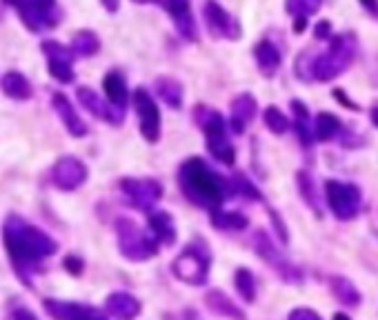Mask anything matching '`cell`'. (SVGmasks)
Returning <instances> with one entry per match:
<instances>
[{
    "label": "cell",
    "mask_w": 378,
    "mask_h": 320,
    "mask_svg": "<svg viewBox=\"0 0 378 320\" xmlns=\"http://www.w3.org/2000/svg\"><path fill=\"white\" fill-rule=\"evenodd\" d=\"M5 245L16 269L23 274V269L38 265L43 258L56 254V241L47 236L38 227L25 223L21 216H9L5 221Z\"/></svg>",
    "instance_id": "6da1fadb"
},
{
    "label": "cell",
    "mask_w": 378,
    "mask_h": 320,
    "mask_svg": "<svg viewBox=\"0 0 378 320\" xmlns=\"http://www.w3.org/2000/svg\"><path fill=\"white\" fill-rule=\"evenodd\" d=\"M180 187L191 203L213 211L223 205L227 182L205 160L189 158L180 167Z\"/></svg>",
    "instance_id": "7a4b0ae2"
},
{
    "label": "cell",
    "mask_w": 378,
    "mask_h": 320,
    "mask_svg": "<svg viewBox=\"0 0 378 320\" xmlns=\"http://www.w3.org/2000/svg\"><path fill=\"white\" fill-rule=\"evenodd\" d=\"M356 49L358 45L354 33H334V38L330 40V49L309 62V78H316L321 82L334 80L354 62Z\"/></svg>",
    "instance_id": "3957f363"
},
{
    "label": "cell",
    "mask_w": 378,
    "mask_h": 320,
    "mask_svg": "<svg viewBox=\"0 0 378 320\" xmlns=\"http://www.w3.org/2000/svg\"><path fill=\"white\" fill-rule=\"evenodd\" d=\"M194 118H196V123L201 125V129L205 131L209 154L225 165H232L236 158V151L227 140V127H225L223 116L205 105H199L194 111Z\"/></svg>",
    "instance_id": "277c9868"
},
{
    "label": "cell",
    "mask_w": 378,
    "mask_h": 320,
    "mask_svg": "<svg viewBox=\"0 0 378 320\" xmlns=\"http://www.w3.org/2000/svg\"><path fill=\"white\" fill-rule=\"evenodd\" d=\"M116 231H118V247L121 254L129 260H150L152 256H156L160 241L152 233H145L134 221L129 218H121L116 223Z\"/></svg>",
    "instance_id": "5b68a950"
},
{
    "label": "cell",
    "mask_w": 378,
    "mask_h": 320,
    "mask_svg": "<svg viewBox=\"0 0 378 320\" xmlns=\"http://www.w3.org/2000/svg\"><path fill=\"white\" fill-rule=\"evenodd\" d=\"M209 265H211V254L203 241H196L183 249L174 265L172 272L178 280L187 285H205L209 276Z\"/></svg>",
    "instance_id": "8992f818"
},
{
    "label": "cell",
    "mask_w": 378,
    "mask_h": 320,
    "mask_svg": "<svg viewBox=\"0 0 378 320\" xmlns=\"http://www.w3.org/2000/svg\"><path fill=\"white\" fill-rule=\"evenodd\" d=\"M13 9H18L23 23L31 31H40L45 27H54L58 23V7L56 0H5Z\"/></svg>",
    "instance_id": "52a82bcc"
},
{
    "label": "cell",
    "mask_w": 378,
    "mask_h": 320,
    "mask_svg": "<svg viewBox=\"0 0 378 320\" xmlns=\"http://www.w3.org/2000/svg\"><path fill=\"white\" fill-rule=\"evenodd\" d=\"M325 198L332 211L340 221H352L360 211V192L356 184L340 182V180H327L325 182Z\"/></svg>",
    "instance_id": "ba28073f"
},
{
    "label": "cell",
    "mask_w": 378,
    "mask_h": 320,
    "mask_svg": "<svg viewBox=\"0 0 378 320\" xmlns=\"http://www.w3.org/2000/svg\"><path fill=\"white\" fill-rule=\"evenodd\" d=\"M252 243H254V247H256V254H258L262 260H265V263H269V267H274L276 274L281 276L285 282H301V278H303L301 272L281 254V251L274 247V243L269 241V236H267L265 231H262V229L254 231Z\"/></svg>",
    "instance_id": "9c48e42d"
},
{
    "label": "cell",
    "mask_w": 378,
    "mask_h": 320,
    "mask_svg": "<svg viewBox=\"0 0 378 320\" xmlns=\"http://www.w3.org/2000/svg\"><path fill=\"white\" fill-rule=\"evenodd\" d=\"M203 18L213 38H225V40H238L243 36L240 23L232 13L225 11L216 0H207L203 7Z\"/></svg>",
    "instance_id": "30bf717a"
},
{
    "label": "cell",
    "mask_w": 378,
    "mask_h": 320,
    "mask_svg": "<svg viewBox=\"0 0 378 320\" xmlns=\"http://www.w3.org/2000/svg\"><path fill=\"white\" fill-rule=\"evenodd\" d=\"M134 107L140 121V133L145 136V140L150 143H158L160 138V111L154 103V98L150 96L147 89H136L134 92Z\"/></svg>",
    "instance_id": "8fae6325"
},
{
    "label": "cell",
    "mask_w": 378,
    "mask_h": 320,
    "mask_svg": "<svg viewBox=\"0 0 378 320\" xmlns=\"http://www.w3.org/2000/svg\"><path fill=\"white\" fill-rule=\"evenodd\" d=\"M121 189L129 198V203L138 209H152L158 203V198L162 196L160 182L154 178H143V180L125 178V180H121Z\"/></svg>",
    "instance_id": "7c38bea8"
},
{
    "label": "cell",
    "mask_w": 378,
    "mask_h": 320,
    "mask_svg": "<svg viewBox=\"0 0 378 320\" xmlns=\"http://www.w3.org/2000/svg\"><path fill=\"white\" fill-rule=\"evenodd\" d=\"M43 52L49 62V72L60 82H72L74 80V49L65 47L60 43L47 40L43 43Z\"/></svg>",
    "instance_id": "4fadbf2b"
},
{
    "label": "cell",
    "mask_w": 378,
    "mask_h": 320,
    "mask_svg": "<svg viewBox=\"0 0 378 320\" xmlns=\"http://www.w3.org/2000/svg\"><path fill=\"white\" fill-rule=\"evenodd\" d=\"M52 180L58 189L72 192L87 180V167L74 156H62L52 170Z\"/></svg>",
    "instance_id": "5bb4252c"
},
{
    "label": "cell",
    "mask_w": 378,
    "mask_h": 320,
    "mask_svg": "<svg viewBox=\"0 0 378 320\" xmlns=\"http://www.w3.org/2000/svg\"><path fill=\"white\" fill-rule=\"evenodd\" d=\"M160 7L172 16V21L176 25L178 33L185 40H196V38H199V29H196V23H194L189 0H162Z\"/></svg>",
    "instance_id": "9a60e30c"
},
{
    "label": "cell",
    "mask_w": 378,
    "mask_h": 320,
    "mask_svg": "<svg viewBox=\"0 0 378 320\" xmlns=\"http://www.w3.org/2000/svg\"><path fill=\"white\" fill-rule=\"evenodd\" d=\"M78 100H80V105H83L89 114H94L96 118H103V121L113 123V125L123 123V109L116 107V105H111V103H105V100L98 96L94 89L80 87L78 89Z\"/></svg>",
    "instance_id": "2e32d148"
},
{
    "label": "cell",
    "mask_w": 378,
    "mask_h": 320,
    "mask_svg": "<svg viewBox=\"0 0 378 320\" xmlns=\"http://www.w3.org/2000/svg\"><path fill=\"white\" fill-rule=\"evenodd\" d=\"M45 311L52 318H60V320H83V318H103V311H98L94 307H85L78 305V302H62V300H54L47 298L43 300Z\"/></svg>",
    "instance_id": "e0dca14e"
},
{
    "label": "cell",
    "mask_w": 378,
    "mask_h": 320,
    "mask_svg": "<svg viewBox=\"0 0 378 320\" xmlns=\"http://www.w3.org/2000/svg\"><path fill=\"white\" fill-rule=\"evenodd\" d=\"M52 105H54V109H56V114L60 116L62 125L67 127V131L72 133V136H76V138L85 136L87 127H85L83 121H80V116H78L76 109L72 107V103L67 100V96H65V94H56L54 100H52Z\"/></svg>",
    "instance_id": "ac0fdd59"
},
{
    "label": "cell",
    "mask_w": 378,
    "mask_h": 320,
    "mask_svg": "<svg viewBox=\"0 0 378 320\" xmlns=\"http://www.w3.org/2000/svg\"><path fill=\"white\" fill-rule=\"evenodd\" d=\"M256 116V98L252 94H240L232 100V129L234 133H243L250 121Z\"/></svg>",
    "instance_id": "d6986e66"
},
{
    "label": "cell",
    "mask_w": 378,
    "mask_h": 320,
    "mask_svg": "<svg viewBox=\"0 0 378 320\" xmlns=\"http://www.w3.org/2000/svg\"><path fill=\"white\" fill-rule=\"evenodd\" d=\"M105 307H107V314L116 316V318H136L140 314V302L125 292H116V294L107 296Z\"/></svg>",
    "instance_id": "ffe728a7"
},
{
    "label": "cell",
    "mask_w": 378,
    "mask_h": 320,
    "mask_svg": "<svg viewBox=\"0 0 378 320\" xmlns=\"http://www.w3.org/2000/svg\"><path fill=\"white\" fill-rule=\"evenodd\" d=\"M254 58L258 70L265 76H274L278 72V67H281V54H278V49L269 40H260L254 47Z\"/></svg>",
    "instance_id": "44dd1931"
},
{
    "label": "cell",
    "mask_w": 378,
    "mask_h": 320,
    "mask_svg": "<svg viewBox=\"0 0 378 320\" xmlns=\"http://www.w3.org/2000/svg\"><path fill=\"white\" fill-rule=\"evenodd\" d=\"M150 229L162 245H172L176 241V225L167 211H150Z\"/></svg>",
    "instance_id": "7402d4cb"
},
{
    "label": "cell",
    "mask_w": 378,
    "mask_h": 320,
    "mask_svg": "<svg viewBox=\"0 0 378 320\" xmlns=\"http://www.w3.org/2000/svg\"><path fill=\"white\" fill-rule=\"evenodd\" d=\"M285 9L296 21V31H303L309 16H314L321 9V0H287Z\"/></svg>",
    "instance_id": "603a6c76"
},
{
    "label": "cell",
    "mask_w": 378,
    "mask_h": 320,
    "mask_svg": "<svg viewBox=\"0 0 378 320\" xmlns=\"http://www.w3.org/2000/svg\"><path fill=\"white\" fill-rule=\"evenodd\" d=\"M103 87H105V94L109 98L111 105L116 107H125L127 103V85H125V78L118 74V72H109L103 80Z\"/></svg>",
    "instance_id": "cb8c5ba5"
},
{
    "label": "cell",
    "mask_w": 378,
    "mask_h": 320,
    "mask_svg": "<svg viewBox=\"0 0 378 320\" xmlns=\"http://www.w3.org/2000/svg\"><path fill=\"white\" fill-rule=\"evenodd\" d=\"M3 92L9 98H13V100H27V98H31V85H29V80L21 72H9L3 78Z\"/></svg>",
    "instance_id": "d4e9b609"
},
{
    "label": "cell",
    "mask_w": 378,
    "mask_h": 320,
    "mask_svg": "<svg viewBox=\"0 0 378 320\" xmlns=\"http://www.w3.org/2000/svg\"><path fill=\"white\" fill-rule=\"evenodd\" d=\"M330 287H332L334 296L343 302V305H348V307L360 305V294H358V289L354 287V285H352L348 278L332 276V278H330Z\"/></svg>",
    "instance_id": "484cf974"
},
{
    "label": "cell",
    "mask_w": 378,
    "mask_h": 320,
    "mask_svg": "<svg viewBox=\"0 0 378 320\" xmlns=\"http://www.w3.org/2000/svg\"><path fill=\"white\" fill-rule=\"evenodd\" d=\"M158 96L162 98V103H167L169 107L178 109L183 105V85L174 78H158L156 80Z\"/></svg>",
    "instance_id": "4316f807"
},
{
    "label": "cell",
    "mask_w": 378,
    "mask_h": 320,
    "mask_svg": "<svg viewBox=\"0 0 378 320\" xmlns=\"http://www.w3.org/2000/svg\"><path fill=\"white\" fill-rule=\"evenodd\" d=\"M205 302H207V307L211 311H216V314H223V316H236V318H245V311H240L232 300H229L223 292H209L205 296Z\"/></svg>",
    "instance_id": "83f0119b"
},
{
    "label": "cell",
    "mask_w": 378,
    "mask_h": 320,
    "mask_svg": "<svg viewBox=\"0 0 378 320\" xmlns=\"http://www.w3.org/2000/svg\"><path fill=\"white\" fill-rule=\"evenodd\" d=\"M211 225H216L218 229L240 231V229H245L250 225V221L240 211H218V209H213L211 211Z\"/></svg>",
    "instance_id": "f1b7e54d"
},
{
    "label": "cell",
    "mask_w": 378,
    "mask_h": 320,
    "mask_svg": "<svg viewBox=\"0 0 378 320\" xmlns=\"http://www.w3.org/2000/svg\"><path fill=\"white\" fill-rule=\"evenodd\" d=\"M314 129H316V136H318L321 140H332V138H336L338 133L343 131V125H340V121H338L334 114L323 111V114L316 116Z\"/></svg>",
    "instance_id": "f546056e"
},
{
    "label": "cell",
    "mask_w": 378,
    "mask_h": 320,
    "mask_svg": "<svg viewBox=\"0 0 378 320\" xmlns=\"http://www.w3.org/2000/svg\"><path fill=\"white\" fill-rule=\"evenodd\" d=\"M72 49L76 56H94L98 49H101V40L94 31H78L74 40H72Z\"/></svg>",
    "instance_id": "4dcf8cb0"
},
{
    "label": "cell",
    "mask_w": 378,
    "mask_h": 320,
    "mask_svg": "<svg viewBox=\"0 0 378 320\" xmlns=\"http://www.w3.org/2000/svg\"><path fill=\"white\" fill-rule=\"evenodd\" d=\"M291 111L296 116V129L305 147H311V125H309V111L301 100H291Z\"/></svg>",
    "instance_id": "1f68e13d"
},
{
    "label": "cell",
    "mask_w": 378,
    "mask_h": 320,
    "mask_svg": "<svg viewBox=\"0 0 378 320\" xmlns=\"http://www.w3.org/2000/svg\"><path fill=\"white\" fill-rule=\"evenodd\" d=\"M234 280H236V289L243 296V300L254 302L256 300V280H254L250 269L240 267L238 272H236V276H234Z\"/></svg>",
    "instance_id": "d6a6232c"
},
{
    "label": "cell",
    "mask_w": 378,
    "mask_h": 320,
    "mask_svg": "<svg viewBox=\"0 0 378 320\" xmlns=\"http://www.w3.org/2000/svg\"><path fill=\"white\" fill-rule=\"evenodd\" d=\"M299 187H301V194H303V200H305V203L321 216V205H318L316 187H314V180H311L309 174H305V172L299 174Z\"/></svg>",
    "instance_id": "836d02e7"
},
{
    "label": "cell",
    "mask_w": 378,
    "mask_h": 320,
    "mask_svg": "<svg viewBox=\"0 0 378 320\" xmlns=\"http://www.w3.org/2000/svg\"><path fill=\"white\" fill-rule=\"evenodd\" d=\"M265 125H267L269 131H274V133H278V136H281V133H285L289 129L291 123L287 121V116L278 107H267L265 109Z\"/></svg>",
    "instance_id": "e575fe53"
},
{
    "label": "cell",
    "mask_w": 378,
    "mask_h": 320,
    "mask_svg": "<svg viewBox=\"0 0 378 320\" xmlns=\"http://www.w3.org/2000/svg\"><path fill=\"white\" fill-rule=\"evenodd\" d=\"M229 187H232L236 194H243V196H248L250 200H260V192L254 187V184L245 178L243 174H238L234 180H232V184H229Z\"/></svg>",
    "instance_id": "d590c367"
},
{
    "label": "cell",
    "mask_w": 378,
    "mask_h": 320,
    "mask_svg": "<svg viewBox=\"0 0 378 320\" xmlns=\"http://www.w3.org/2000/svg\"><path fill=\"white\" fill-rule=\"evenodd\" d=\"M330 29H332V25L327 23V21L318 23V27H316V38H332V36H330Z\"/></svg>",
    "instance_id": "8d00e7d4"
},
{
    "label": "cell",
    "mask_w": 378,
    "mask_h": 320,
    "mask_svg": "<svg viewBox=\"0 0 378 320\" xmlns=\"http://www.w3.org/2000/svg\"><path fill=\"white\" fill-rule=\"evenodd\" d=\"M289 318H318V314L316 311H311V309H294L291 314H289Z\"/></svg>",
    "instance_id": "74e56055"
},
{
    "label": "cell",
    "mask_w": 378,
    "mask_h": 320,
    "mask_svg": "<svg viewBox=\"0 0 378 320\" xmlns=\"http://www.w3.org/2000/svg\"><path fill=\"white\" fill-rule=\"evenodd\" d=\"M65 267H67L70 272H74V274H80V269H83V263L76 260V258H67V260H65Z\"/></svg>",
    "instance_id": "f35d334b"
},
{
    "label": "cell",
    "mask_w": 378,
    "mask_h": 320,
    "mask_svg": "<svg viewBox=\"0 0 378 320\" xmlns=\"http://www.w3.org/2000/svg\"><path fill=\"white\" fill-rule=\"evenodd\" d=\"M101 3H103V7L107 9V11H118V5H121V0H101Z\"/></svg>",
    "instance_id": "ab89813d"
},
{
    "label": "cell",
    "mask_w": 378,
    "mask_h": 320,
    "mask_svg": "<svg viewBox=\"0 0 378 320\" xmlns=\"http://www.w3.org/2000/svg\"><path fill=\"white\" fill-rule=\"evenodd\" d=\"M360 3H363V7H365V9H369L372 13H376V11H378V0H360Z\"/></svg>",
    "instance_id": "60d3db41"
},
{
    "label": "cell",
    "mask_w": 378,
    "mask_h": 320,
    "mask_svg": "<svg viewBox=\"0 0 378 320\" xmlns=\"http://www.w3.org/2000/svg\"><path fill=\"white\" fill-rule=\"evenodd\" d=\"M372 123L378 127V100L374 103V107H372Z\"/></svg>",
    "instance_id": "b9f144b4"
},
{
    "label": "cell",
    "mask_w": 378,
    "mask_h": 320,
    "mask_svg": "<svg viewBox=\"0 0 378 320\" xmlns=\"http://www.w3.org/2000/svg\"><path fill=\"white\" fill-rule=\"evenodd\" d=\"M134 3H138V5H158L160 7L162 0H134Z\"/></svg>",
    "instance_id": "7bdbcfd3"
}]
</instances>
